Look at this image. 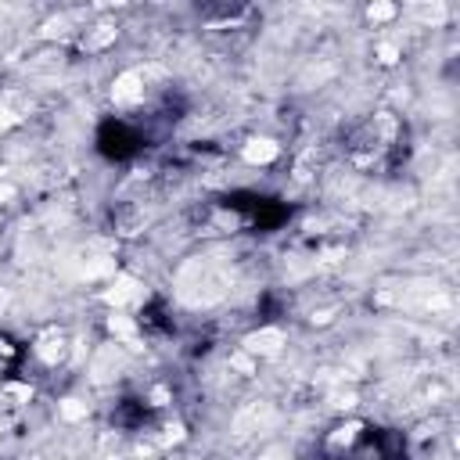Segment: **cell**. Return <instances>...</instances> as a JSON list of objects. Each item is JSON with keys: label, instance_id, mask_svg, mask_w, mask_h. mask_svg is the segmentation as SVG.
Wrapping results in <instances>:
<instances>
[{"label": "cell", "instance_id": "7402d4cb", "mask_svg": "<svg viewBox=\"0 0 460 460\" xmlns=\"http://www.w3.org/2000/svg\"><path fill=\"white\" fill-rule=\"evenodd\" d=\"M4 306H8V295H4V292H0V313H4Z\"/></svg>", "mask_w": 460, "mask_h": 460}, {"label": "cell", "instance_id": "44dd1931", "mask_svg": "<svg viewBox=\"0 0 460 460\" xmlns=\"http://www.w3.org/2000/svg\"><path fill=\"white\" fill-rule=\"evenodd\" d=\"M8 198H15V187L11 184H0V201H8Z\"/></svg>", "mask_w": 460, "mask_h": 460}, {"label": "cell", "instance_id": "ffe728a7", "mask_svg": "<svg viewBox=\"0 0 460 460\" xmlns=\"http://www.w3.org/2000/svg\"><path fill=\"white\" fill-rule=\"evenodd\" d=\"M151 399H155V406H166L169 392H166V389H155V392H151Z\"/></svg>", "mask_w": 460, "mask_h": 460}, {"label": "cell", "instance_id": "4fadbf2b", "mask_svg": "<svg viewBox=\"0 0 460 460\" xmlns=\"http://www.w3.org/2000/svg\"><path fill=\"white\" fill-rule=\"evenodd\" d=\"M356 431H360V424H345V428H338L335 436H331V446H345V443H352V439H356Z\"/></svg>", "mask_w": 460, "mask_h": 460}, {"label": "cell", "instance_id": "5b68a950", "mask_svg": "<svg viewBox=\"0 0 460 460\" xmlns=\"http://www.w3.org/2000/svg\"><path fill=\"white\" fill-rule=\"evenodd\" d=\"M266 421H270V406H248L245 414H238L234 431H238V436H248L252 428H259V424H266Z\"/></svg>", "mask_w": 460, "mask_h": 460}, {"label": "cell", "instance_id": "ac0fdd59", "mask_svg": "<svg viewBox=\"0 0 460 460\" xmlns=\"http://www.w3.org/2000/svg\"><path fill=\"white\" fill-rule=\"evenodd\" d=\"M230 364H234L238 371H245V374L252 371V360H248V356H234V360H230Z\"/></svg>", "mask_w": 460, "mask_h": 460}, {"label": "cell", "instance_id": "6da1fadb", "mask_svg": "<svg viewBox=\"0 0 460 460\" xmlns=\"http://www.w3.org/2000/svg\"><path fill=\"white\" fill-rule=\"evenodd\" d=\"M105 299L112 306H137L144 299V285H141V280H134V277H115V285L105 292Z\"/></svg>", "mask_w": 460, "mask_h": 460}, {"label": "cell", "instance_id": "9a60e30c", "mask_svg": "<svg viewBox=\"0 0 460 460\" xmlns=\"http://www.w3.org/2000/svg\"><path fill=\"white\" fill-rule=\"evenodd\" d=\"M378 55H381V62H385V65H392V62L399 58V50H396L392 43H381V47H378Z\"/></svg>", "mask_w": 460, "mask_h": 460}, {"label": "cell", "instance_id": "8992f818", "mask_svg": "<svg viewBox=\"0 0 460 460\" xmlns=\"http://www.w3.org/2000/svg\"><path fill=\"white\" fill-rule=\"evenodd\" d=\"M119 367H122V356H119L115 349H105V352L94 360V378H97V381H108V378H115Z\"/></svg>", "mask_w": 460, "mask_h": 460}, {"label": "cell", "instance_id": "603a6c76", "mask_svg": "<svg viewBox=\"0 0 460 460\" xmlns=\"http://www.w3.org/2000/svg\"><path fill=\"white\" fill-rule=\"evenodd\" d=\"M266 460H277V457H266Z\"/></svg>", "mask_w": 460, "mask_h": 460}, {"label": "cell", "instance_id": "ba28073f", "mask_svg": "<svg viewBox=\"0 0 460 460\" xmlns=\"http://www.w3.org/2000/svg\"><path fill=\"white\" fill-rule=\"evenodd\" d=\"M108 327H112V335H119V338H126V342H137V327H134L130 317H112Z\"/></svg>", "mask_w": 460, "mask_h": 460}, {"label": "cell", "instance_id": "3957f363", "mask_svg": "<svg viewBox=\"0 0 460 460\" xmlns=\"http://www.w3.org/2000/svg\"><path fill=\"white\" fill-rule=\"evenodd\" d=\"M144 94L141 87V72H122L115 87H112V97H115V105H130V101H137Z\"/></svg>", "mask_w": 460, "mask_h": 460}, {"label": "cell", "instance_id": "2e32d148", "mask_svg": "<svg viewBox=\"0 0 460 460\" xmlns=\"http://www.w3.org/2000/svg\"><path fill=\"white\" fill-rule=\"evenodd\" d=\"M11 122H15V115H11V108H8V105H0V134H4V130H8V126H11Z\"/></svg>", "mask_w": 460, "mask_h": 460}, {"label": "cell", "instance_id": "d6986e66", "mask_svg": "<svg viewBox=\"0 0 460 460\" xmlns=\"http://www.w3.org/2000/svg\"><path fill=\"white\" fill-rule=\"evenodd\" d=\"M8 392H11L15 399H29V396H33V392H29V389H25V385H11Z\"/></svg>", "mask_w": 460, "mask_h": 460}, {"label": "cell", "instance_id": "5bb4252c", "mask_svg": "<svg viewBox=\"0 0 460 460\" xmlns=\"http://www.w3.org/2000/svg\"><path fill=\"white\" fill-rule=\"evenodd\" d=\"M367 15H371V22H385V18L396 15V8H392V4H371Z\"/></svg>", "mask_w": 460, "mask_h": 460}, {"label": "cell", "instance_id": "e0dca14e", "mask_svg": "<svg viewBox=\"0 0 460 460\" xmlns=\"http://www.w3.org/2000/svg\"><path fill=\"white\" fill-rule=\"evenodd\" d=\"M166 431H169V436H166V443H180V439H184V428H180V424H169Z\"/></svg>", "mask_w": 460, "mask_h": 460}, {"label": "cell", "instance_id": "7c38bea8", "mask_svg": "<svg viewBox=\"0 0 460 460\" xmlns=\"http://www.w3.org/2000/svg\"><path fill=\"white\" fill-rule=\"evenodd\" d=\"M417 15L431 25H439V22H446V4H424V8H417Z\"/></svg>", "mask_w": 460, "mask_h": 460}, {"label": "cell", "instance_id": "52a82bcc", "mask_svg": "<svg viewBox=\"0 0 460 460\" xmlns=\"http://www.w3.org/2000/svg\"><path fill=\"white\" fill-rule=\"evenodd\" d=\"M36 352H40V360H47V364H58L62 356H65V342H62L58 335H47V338H40Z\"/></svg>", "mask_w": 460, "mask_h": 460}, {"label": "cell", "instance_id": "9c48e42d", "mask_svg": "<svg viewBox=\"0 0 460 460\" xmlns=\"http://www.w3.org/2000/svg\"><path fill=\"white\" fill-rule=\"evenodd\" d=\"M115 40V29L112 25H97V33L87 36V50H101V47H108Z\"/></svg>", "mask_w": 460, "mask_h": 460}, {"label": "cell", "instance_id": "30bf717a", "mask_svg": "<svg viewBox=\"0 0 460 460\" xmlns=\"http://www.w3.org/2000/svg\"><path fill=\"white\" fill-rule=\"evenodd\" d=\"M112 270H115V263L105 259V255H97V259L83 263V277H101V273H112Z\"/></svg>", "mask_w": 460, "mask_h": 460}, {"label": "cell", "instance_id": "277c9868", "mask_svg": "<svg viewBox=\"0 0 460 460\" xmlns=\"http://www.w3.org/2000/svg\"><path fill=\"white\" fill-rule=\"evenodd\" d=\"M277 144L273 141H266V137H255V141H248L245 144V151H241V155H245V162H252V166H266V162H273L277 159Z\"/></svg>", "mask_w": 460, "mask_h": 460}, {"label": "cell", "instance_id": "7a4b0ae2", "mask_svg": "<svg viewBox=\"0 0 460 460\" xmlns=\"http://www.w3.org/2000/svg\"><path fill=\"white\" fill-rule=\"evenodd\" d=\"M280 345H285V335H280L277 327H263V331H255V335L245 338V349L252 356H273Z\"/></svg>", "mask_w": 460, "mask_h": 460}, {"label": "cell", "instance_id": "8fae6325", "mask_svg": "<svg viewBox=\"0 0 460 460\" xmlns=\"http://www.w3.org/2000/svg\"><path fill=\"white\" fill-rule=\"evenodd\" d=\"M62 417H65V421H80V417H87V403H80V399H65V403H62Z\"/></svg>", "mask_w": 460, "mask_h": 460}]
</instances>
